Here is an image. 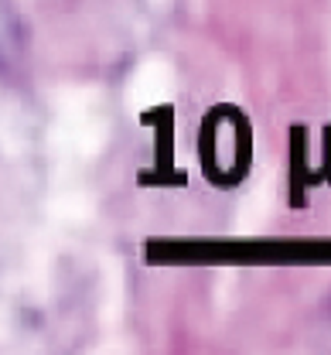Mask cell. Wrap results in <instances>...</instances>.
Masks as SVG:
<instances>
[{
    "label": "cell",
    "instance_id": "1",
    "mask_svg": "<svg viewBox=\"0 0 331 355\" xmlns=\"http://www.w3.org/2000/svg\"><path fill=\"white\" fill-rule=\"evenodd\" d=\"M24 21L10 0H0V72H7L24 55Z\"/></svg>",
    "mask_w": 331,
    "mask_h": 355
}]
</instances>
